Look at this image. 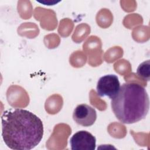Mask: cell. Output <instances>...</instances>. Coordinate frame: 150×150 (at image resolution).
Segmentation results:
<instances>
[{"instance_id":"obj_7","label":"cell","mask_w":150,"mask_h":150,"mask_svg":"<svg viewBox=\"0 0 150 150\" xmlns=\"http://www.w3.org/2000/svg\"><path fill=\"white\" fill-rule=\"evenodd\" d=\"M37 2H39L41 4H45V5H53L56 4H57V2H57V1H37Z\"/></svg>"},{"instance_id":"obj_3","label":"cell","mask_w":150,"mask_h":150,"mask_svg":"<svg viewBox=\"0 0 150 150\" xmlns=\"http://www.w3.org/2000/svg\"><path fill=\"white\" fill-rule=\"evenodd\" d=\"M120 83L115 74H107L101 77L97 84V93L100 97H108L112 98L118 91Z\"/></svg>"},{"instance_id":"obj_2","label":"cell","mask_w":150,"mask_h":150,"mask_svg":"<svg viewBox=\"0 0 150 150\" xmlns=\"http://www.w3.org/2000/svg\"><path fill=\"white\" fill-rule=\"evenodd\" d=\"M111 108L122 123L131 124L144 119L149 109V98L145 88L135 83H124L111 98Z\"/></svg>"},{"instance_id":"obj_4","label":"cell","mask_w":150,"mask_h":150,"mask_svg":"<svg viewBox=\"0 0 150 150\" xmlns=\"http://www.w3.org/2000/svg\"><path fill=\"white\" fill-rule=\"evenodd\" d=\"M70 147L72 150H94L96 146V139L90 132L81 130L71 137Z\"/></svg>"},{"instance_id":"obj_5","label":"cell","mask_w":150,"mask_h":150,"mask_svg":"<svg viewBox=\"0 0 150 150\" xmlns=\"http://www.w3.org/2000/svg\"><path fill=\"white\" fill-rule=\"evenodd\" d=\"M73 118L77 124L86 127H90L94 124L97 119V112L91 106L81 104L74 110Z\"/></svg>"},{"instance_id":"obj_1","label":"cell","mask_w":150,"mask_h":150,"mask_svg":"<svg viewBox=\"0 0 150 150\" xmlns=\"http://www.w3.org/2000/svg\"><path fill=\"white\" fill-rule=\"evenodd\" d=\"M1 124L3 140L12 149H32L40 143L43 136L42 120L25 109L5 111L1 116Z\"/></svg>"},{"instance_id":"obj_6","label":"cell","mask_w":150,"mask_h":150,"mask_svg":"<svg viewBox=\"0 0 150 150\" xmlns=\"http://www.w3.org/2000/svg\"><path fill=\"white\" fill-rule=\"evenodd\" d=\"M138 76L147 81L150 79V60H148L141 63L137 68Z\"/></svg>"}]
</instances>
